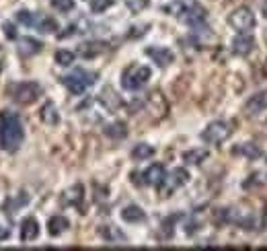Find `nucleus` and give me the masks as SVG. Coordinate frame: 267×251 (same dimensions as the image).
<instances>
[{
    "label": "nucleus",
    "mask_w": 267,
    "mask_h": 251,
    "mask_svg": "<svg viewBox=\"0 0 267 251\" xmlns=\"http://www.w3.org/2000/svg\"><path fill=\"white\" fill-rule=\"evenodd\" d=\"M105 134H107L109 138H115V140H119V138H125V136H128V128H125V124L115 122V124L105 126Z\"/></svg>",
    "instance_id": "obj_25"
},
{
    "label": "nucleus",
    "mask_w": 267,
    "mask_h": 251,
    "mask_svg": "<svg viewBox=\"0 0 267 251\" xmlns=\"http://www.w3.org/2000/svg\"><path fill=\"white\" fill-rule=\"evenodd\" d=\"M232 152H234V155H241V157L249 159V161H257L259 157H263V150L257 144H253V142H245L241 146H234Z\"/></svg>",
    "instance_id": "obj_16"
},
{
    "label": "nucleus",
    "mask_w": 267,
    "mask_h": 251,
    "mask_svg": "<svg viewBox=\"0 0 267 251\" xmlns=\"http://www.w3.org/2000/svg\"><path fill=\"white\" fill-rule=\"evenodd\" d=\"M41 85L39 82H33V80H27V82H19L12 91V99H15L19 105H31L35 103L39 97H41Z\"/></svg>",
    "instance_id": "obj_4"
},
{
    "label": "nucleus",
    "mask_w": 267,
    "mask_h": 251,
    "mask_svg": "<svg viewBox=\"0 0 267 251\" xmlns=\"http://www.w3.org/2000/svg\"><path fill=\"white\" fill-rule=\"evenodd\" d=\"M146 103H148V107L152 109V114H157L159 118H162V116L166 114V109H168V103H166L164 95H162L160 91H152V93L148 95Z\"/></svg>",
    "instance_id": "obj_11"
},
{
    "label": "nucleus",
    "mask_w": 267,
    "mask_h": 251,
    "mask_svg": "<svg viewBox=\"0 0 267 251\" xmlns=\"http://www.w3.org/2000/svg\"><path fill=\"white\" fill-rule=\"evenodd\" d=\"M17 21H19L21 25H25V27H35L37 17L33 15V12H29V10H19V12H17Z\"/></svg>",
    "instance_id": "obj_28"
},
{
    "label": "nucleus",
    "mask_w": 267,
    "mask_h": 251,
    "mask_svg": "<svg viewBox=\"0 0 267 251\" xmlns=\"http://www.w3.org/2000/svg\"><path fill=\"white\" fill-rule=\"evenodd\" d=\"M8 237H10V229H8V227H2V225H0V241H6Z\"/></svg>",
    "instance_id": "obj_33"
},
{
    "label": "nucleus",
    "mask_w": 267,
    "mask_h": 251,
    "mask_svg": "<svg viewBox=\"0 0 267 251\" xmlns=\"http://www.w3.org/2000/svg\"><path fill=\"white\" fill-rule=\"evenodd\" d=\"M82 191H84L82 186L76 184L74 188H70V189L64 193V202H66V204H72V206H78V204L82 202V198H84V193H82Z\"/></svg>",
    "instance_id": "obj_23"
},
{
    "label": "nucleus",
    "mask_w": 267,
    "mask_h": 251,
    "mask_svg": "<svg viewBox=\"0 0 267 251\" xmlns=\"http://www.w3.org/2000/svg\"><path fill=\"white\" fill-rule=\"evenodd\" d=\"M210 157V152L206 148H193V150H187L183 155V161L187 165H202L206 159Z\"/></svg>",
    "instance_id": "obj_21"
},
{
    "label": "nucleus",
    "mask_w": 267,
    "mask_h": 251,
    "mask_svg": "<svg viewBox=\"0 0 267 251\" xmlns=\"http://www.w3.org/2000/svg\"><path fill=\"white\" fill-rule=\"evenodd\" d=\"M105 52V44L103 41H89V44H80L78 48V54L82 56V58H95V56H99Z\"/></svg>",
    "instance_id": "obj_17"
},
{
    "label": "nucleus",
    "mask_w": 267,
    "mask_h": 251,
    "mask_svg": "<svg viewBox=\"0 0 267 251\" xmlns=\"http://www.w3.org/2000/svg\"><path fill=\"white\" fill-rule=\"evenodd\" d=\"M263 15H265V19H267V4L263 6Z\"/></svg>",
    "instance_id": "obj_34"
},
{
    "label": "nucleus",
    "mask_w": 267,
    "mask_h": 251,
    "mask_svg": "<svg viewBox=\"0 0 267 251\" xmlns=\"http://www.w3.org/2000/svg\"><path fill=\"white\" fill-rule=\"evenodd\" d=\"M41 50H44V44L35 37H23L19 41V54L23 56V58H31V56L39 54Z\"/></svg>",
    "instance_id": "obj_12"
},
{
    "label": "nucleus",
    "mask_w": 267,
    "mask_h": 251,
    "mask_svg": "<svg viewBox=\"0 0 267 251\" xmlns=\"http://www.w3.org/2000/svg\"><path fill=\"white\" fill-rule=\"evenodd\" d=\"M125 4H128V8L132 12H140L148 6V0H125Z\"/></svg>",
    "instance_id": "obj_31"
},
{
    "label": "nucleus",
    "mask_w": 267,
    "mask_h": 251,
    "mask_svg": "<svg viewBox=\"0 0 267 251\" xmlns=\"http://www.w3.org/2000/svg\"><path fill=\"white\" fill-rule=\"evenodd\" d=\"M101 235H103V239L109 241V243H113V241H123L125 237L121 231H117L113 225H107L105 229H101Z\"/></svg>",
    "instance_id": "obj_26"
},
{
    "label": "nucleus",
    "mask_w": 267,
    "mask_h": 251,
    "mask_svg": "<svg viewBox=\"0 0 267 251\" xmlns=\"http://www.w3.org/2000/svg\"><path fill=\"white\" fill-rule=\"evenodd\" d=\"M39 118L46 126H55L60 124V114H58V107H55L53 101H46L44 107L39 109Z\"/></svg>",
    "instance_id": "obj_15"
},
{
    "label": "nucleus",
    "mask_w": 267,
    "mask_h": 251,
    "mask_svg": "<svg viewBox=\"0 0 267 251\" xmlns=\"http://www.w3.org/2000/svg\"><path fill=\"white\" fill-rule=\"evenodd\" d=\"M25 130H23V122L17 114L12 111H4L0 116V148L6 152H15L23 144Z\"/></svg>",
    "instance_id": "obj_1"
},
{
    "label": "nucleus",
    "mask_w": 267,
    "mask_h": 251,
    "mask_svg": "<svg viewBox=\"0 0 267 251\" xmlns=\"http://www.w3.org/2000/svg\"><path fill=\"white\" fill-rule=\"evenodd\" d=\"M228 23H230L232 29L241 31V33H249L253 27H255V15H253L251 8L238 6V8H234L228 15Z\"/></svg>",
    "instance_id": "obj_6"
},
{
    "label": "nucleus",
    "mask_w": 267,
    "mask_h": 251,
    "mask_svg": "<svg viewBox=\"0 0 267 251\" xmlns=\"http://www.w3.org/2000/svg\"><path fill=\"white\" fill-rule=\"evenodd\" d=\"M152 155H154V146H150V144H146V142L136 144L134 150H132V159H134V161H146V159H150Z\"/></svg>",
    "instance_id": "obj_22"
},
{
    "label": "nucleus",
    "mask_w": 267,
    "mask_h": 251,
    "mask_svg": "<svg viewBox=\"0 0 267 251\" xmlns=\"http://www.w3.org/2000/svg\"><path fill=\"white\" fill-rule=\"evenodd\" d=\"M232 134V128L228 126V122H212L208 124V128L202 132V140L208 144H222L224 140H228V136Z\"/></svg>",
    "instance_id": "obj_5"
},
{
    "label": "nucleus",
    "mask_w": 267,
    "mask_h": 251,
    "mask_svg": "<svg viewBox=\"0 0 267 251\" xmlns=\"http://www.w3.org/2000/svg\"><path fill=\"white\" fill-rule=\"evenodd\" d=\"M39 237V222L35 218H25L21 225V241L31 243Z\"/></svg>",
    "instance_id": "obj_13"
},
{
    "label": "nucleus",
    "mask_w": 267,
    "mask_h": 251,
    "mask_svg": "<svg viewBox=\"0 0 267 251\" xmlns=\"http://www.w3.org/2000/svg\"><path fill=\"white\" fill-rule=\"evenodd\" d=\"M111 4H113V0H91V10L93 12H105Z\"/></svg>",
    "instance_id": "obj_30"
},
{
    "label": "nucleus",
    "mask_w": 267,
    "mask_h": 251,
    "mask_svg": "<svg viewBox=\"0 0 267 251\" xmlns=\"http://www.w3.org/2000/svg\"><path fill=\"white\" fill-rule=\"evenodd\" d=\"M187 181H189V173L183 169V167H179V169H173V171H171V175H166V177H164V181L159 186V188H160V196H162V198L171 196V193H173L177 188L185 186Z\"/></svg>",
    "instance_id": "obj_7"
},
{
    "label": "nucleus",
    "mask_w": 267,
    "mask_h": 251,
    "mask_svg": "<svg viewBox=\"0 0 267 251\" xmlns=\"http://www.w3.org/2000/svg\"><path fill=\"white\" fill-rule=\"evenodd\" d=\"M62 82H64V87L72 93V95H82L89 87H93L95 82H97V72L82 70V68H78V70H74L72 74L62 76Z\"/></svg>",
    "instance_id": "obj_2"
},
{
    "label": "nucleus",
    "mask_w": 267,
    "mask_h": 251,
    "mask_svg": "<svg viewBox=\"0 0 267 251\" xmlns=\"http://www.w3.org/2000/svg\"><path fill=\"white\" fill-rule=\"evenodd\" d=\"M74 52H70V50H58L55 52V62H58L60 66H70L74 62Z\"/></svg>",
    "instance_id": "obj_27"
},
{
    "label": "nucleus",
    "mask_w": 267,
    "mask_h": 251,
    "mask_svg": "<svg viewBox=\"0 0 267 251\" xmlns=\"http://www.w3.org/2000/svg\"><path fill=\"white\" fill-rule=\"evenodd\" d=\"M253 50H255V41H253V37L251 35H247V33H241L238 37H234L232 39V52L236 54V56H249Z\"/></svg>",
    "instance_id": "obj_9"
},
{
    "label": "nucleus",
    "mask_w": 267,
    "mask_h": 251,
    "mask_svg": "<svg viewBox=\"0 0 267 251\" xmlns=\"http://www.w3.org/2000/svg\"><path fill=\"white\" fill-rule=\"evenodd\" d=\"M121 218L125 220V222H142V220H146V212L142 210L140 206H125L123 210H121Z\"/></svg>",
    "instance_id": "obj_18"
},
{
    "label": "nucleus",
    "mask_w": 267,
    "mask_h": 251,
    "mask_svg": "<svg viewBox=\"0 0 267 251\" xmlns=\"http://www.w3.org/2000/svg\"><path fill=\"white\" fill-rule=\"evenodd\" d=\"M265 109H267V95L265 93H257V95H253L251 99L247 101L245 114L249 118H253V116H259L261 111H265Z\"/></svg>",
    "instance_id": "obj_10"
},
{
    "label": "nucleus",
    "mask_w": 267,
    "mask_h": 251,
    "mask_svg": "<svg viewBox=\"0 0 267 251\" xmlns=\"http://www.w3.org/2000/svg\"><path fill=\"white\" fill-rule=\"evenodd\" d=\"M146 56H150V58L157 62L159 66H168L173 60H175V54L168 50V48H162V46H154V48H146Z\"/></svg>",
    "instance_id": "obj_8"
},
{
    "label": "nucleus",
    "mask_w": 267,
    "mask_h": 251,
    "mask_svg": "<svg viewBox=\"0 0 267 251\" xmlns=\"http://www.w3.org/2000/svg\"><path fill=\"white\" fill-rule=\"evenodd\" d=\"M164 177H166V173H164V167L160 165V163H154V165H150L148 169L144 171V181L148 186H160L162 181H164Z\"/></svg>",
    "instance_id": "obj_14"
},
{
    "label": "nucleus",
    "mask_w": 267,
    "mask_h": 251,
    "mask_svg": "<svg viewBox=\"0 0 267 251\" xmlns=\"http://www.w3.org/2000/svg\"><path fill=\"white\" fill-rule=\"evenodd\" d=\"M101 103L105 105V109H109V111H115L119 105H121V99L113 93V89H103V93H101Z\"/></svg>",
    "instance_id": "obj_20"
},
{
    "label": "nucleus",
    "mask_w": 267,
    "mask_h": 251,
    "mask_svg": "<svg viewBox=\"0 0 267 251\" xmlns=\"http://www.w3.org/2000/svg\"><path fill=\"white\" fill-rule=\"evenodd\" d=\"M68 225H70V222H68V218H64V216H52L50 218V222H48V233L52 235V237H60L66 229H68Z\"/></svg>",
    "instance_id": "obj_19"
},
{
    "label": "nucleus",
    "mask_w": 267,
    "mask_h": 251,
    "mask_svg": "<svg viewBox=\"0 0 267 251\" xmlns=\"http://www.w3.org/2000/svg\"><path fill=\"white\" fill-rule=\"evenodd\" d=\"M150 78V68L142 64H130L121 74V87L128 91H138Z\"/></svg>",
    "instance_id": "obj_3"
},
{
    "label": "nucleus",
    "mask_w": 267,
    "mask_h": 251,
    "mask_svg": "<svg viewBox=\"0 0 267 251\" xmlns=\"http://www.w3.org/2000/svg\"><path fill=\"white\" fill-rule=\"evenodd\" d=\"M52 4L55 10H60V12H70L74 8V0H52Z\"/></svg>",
    "instance_id": "obj_29"
},
{
    "label": "nucleus",
    "mask_w": 267,
    "mask_h": 251,
    "mask_svg": "<svg viewBox=\"0 0 267 251\" xmlns=\"http://www.w3.org/2000/svg\"><path fill=\"white\" fill-rule=\"evenodd\" d=\"M2 29H4L6 39H17V29H15V25H12V23H4Z\"/></svg>",
    "instance_id": "obj_32"
},
{
    "label": "nucleus",
    "mask_w": 267,
    "mask_h": 251,
    "mask_svg": "<svg viewBox=\"0 0 267 251\" xmlns=\"http://www.w3.org/2000/svg\"><path fill=\"white\" fill-rule=\"evenodd\" d=\"M35 27L41 33H53V31H58V21L52 19V17H37Z\"/></svg>",
    "instance_id": "obj_24"
}]
</instances>
